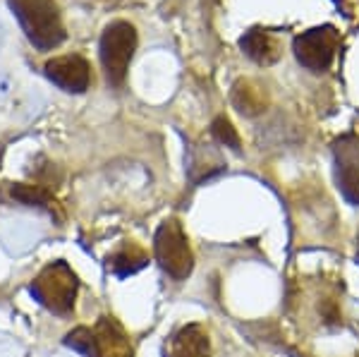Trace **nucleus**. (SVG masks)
Instances as JSON below:
<instances>
[{
    "instance_id": "1",
    "label": "nucleus",
    "mask_w": 359,
    "mask_h": 357,
    "mask_svg": "<svg viewBox=\"0 0 359 357\" xmlns=\"http://www.w3.org/2000/svg\"><path fill=\"white\" fill-rule=\"evenodd\" d=\"M8 3L34 48L53 50L65 41V25L55 0H8Z\"/></svg>"
},
{
    "instance_id": "2",
    "label": "nucleus",
    "mask_w": 359,
    "mask_h": 357,
    "mask_svg": "<svg viewBox=\"0 0 359 357\" xmlns=\"http://www.w3.org/2000/svg\"><path fill=\"white\" fill-rule=\"evenodd\" d=\"M79 290L77 274L65 262H53L43 269L29 285L34 300H39L46 309L55 314H69L74 307V297Z\"/></svg>"
},
{
    "instance_id": "3",
    "label": "nucleus",
    "mask_w": 359,
    "mask_h": 357,
    "mask_svg": "<svg viewBox=\"0 0 359 357\" xmlns=\"http://www.w3.org/2000/svg\"><path fill=\"white\" fill-rule=\"evenodd\" d=\"M98 50H101V62H103V70H106L108 82L113 86H120L125 82L130 62L137 50V29L130 22L123 20L111 22V25L103 29Z\"/></svg>"
},
{
    "instance_id": "4",
    "label": "nucleus",
    "mask_w": 359,
    "mask_h": 357,
    "mask_svg": "<svg viewBox=\"0 0 359 357\" xmlns=\"http://www.w3.org/2000/svg\"><path fill=\"white\" fill-rule=\"evenodd\" d=\"M154 252L161 269L175 281H184L194 269V255L189 238L180 221H163L156 230Z\"/></svg>"
},
{
    "instance_id": "5",
    "label": "nucleus",
    "mask_w": 359,
    "mask_h": 357,
    "mask_svg": "<svg viewBox=\"0 0 359 357\" xmlns=\"http://www.w3.org/2000/svg\"><path fill=\"white\" fill-rule=\"evenodd\" d=\"M294 58L309 72L321 74L331 67L338 50V34L333 27H314L294 39Z\"/></svg>"
},
{
    "instance_id": "6",
    "label": "nucleus",
    "mask_w": 359,
    "mask_h": 357,
    "mask_svg": "<svg viewBox=\"0 0 359 357\" xmlns=\"http://www.w3.org/2000/svg\"><path fill=\"white\" fill-rule=\"evenodd\" d=\"M46 77L67 94H84L91 84V67L82 55L50 58L43 67Z\"/></svg>"
},
{
    "instance_id": "7",
    "label": "nucleus",
    "mask_w": 359,
    "mask_h": 357,
    "mask_svg": "<svg viewBox=\"0 0 359 357\" xmlns=\"http://www.w3.org/2000/svg\"><path fill=\"white\" fill-rule=\"evenodd\" d=\"M96 357H135L132 343L113 316H103L94 329Z\"/></svg>"
},
{
    "instance_id": "8",
    "label": "nucleus",
    "mask_w": 359,
    "mask_h": 357,
    "mask_svg": "<svg viewBox=\"0 0 359 357\" xmlns=\"http://www.w3.org/2000/svg\"><path fill=\"white\" fill-rule=\"evenodd\" d=\"M168 357H211V338L204 326L189 324L180 329L170 341Z\"/></svg>"
},
{
    "instance_id": "9",
    "label": "nucleus",
    "mask_w": 359,
    "mask_h": 357,
    "mask_svg": "<svg viewBox=\"0 0 359 357\" xmlns=\"http://www.w3.org/2000/svg\"><path fill=\"white\" fill-rule=\"evenodd\" d=\"M240 48L242 53L252 58L254 62H259V65H271L280 55L273 36L269 32H264V29H249L245 36L240 39Z\"/></svg>"
},
{
    "instance_id": "10",
    "label": "nucleus",
    "mask_w": 359,
    "mask_h": 357,
    "mask_svg": "<svg viewBox=\"0 0 359 357\" xmlns=\"http://www.w3.org/2000/svg\"><path fill=\"white\" fill-rule=\"evenodd\" d=\"M335 180L343 192V197L350 204H359V163L355 156L345 154L343 159H338V170H335Z\"/></svg>"
},
{
    "instance_id": "11",
    "label": "nucleus",
    "mask_w": 359,
    "mask_h": 357,
    "mask_svg": "<svg viewBox=\"0 0 359 357\" xmlns=\"http://www.w3.org/2000/svg\"><path fill=\"white\" fill-rule=\"evenodd\" d=\"M233 103L237 106V111L245 113V115H257L262 113L266 108V96H264V89L259 86H252L245 79H240L235 86H233Z\"/></svg>"
},
{
    "instance_id": "12",
    "label": "nucleus",
    "mask_w": 359,
    "mask_h": 357,
    "mask_svg": "<svg viewBox=\"0 0 359 357\" xmlns=\"http://www.w3.org/2000/svg\"><path fill=\"white\" fill-rule=\"evenodd\" d=\"M10 197L25 206H41V209H48L53 204V197L41 185H25V182L10 185Z\"/></svg>"
},
{
    "instance_id": "13",
    "label": "nucleus",
    "mask_w": 359,
    "mask_h": 357,
    "mask_svg": "<svg viewBox=\"0 0 359 357\" xmlns=\"http://www.w3.org/2000/svg\"><path fill=\"white\" fill-rule=\"evenodd\" d=\"M144 264H147V257H144L137 247H127V250L118 252V255L113 257V271L118 274L120 278H125V276L139 271Z\"/></svg>"
},
{
    "instance_id": "14",
    "label": "nucleus",
    "mask_w": 359,
    "mask_h": 357,
    "mask_svg": "<svg viewBox=\"0 0 359 357\" xmlns=\"http://www.w3.org/2000/svg\"><path fill=\"white\" fill-rule=\"evenodd\" d=\"M211 135L216 137V142L223 144V147H230L233 151H242L240 135H237V130L233 128V123H230L225 115H218V118L211 123Z\"/></svg>"
},
{
    "instance_id": "15",
    "label": "nucleus",
    "mask_w": 359,
    "mask_h": 357,
    "mask_svg": "<svg viewBox=\"0 0 359 357\" xmlns=\"http://www.w3.org/2000/svg\"><path fill=\"white\" fill-rule=\"evenodd\" d=\"M65 345L77 353H82L84 357H96V338H94V329H86V326H79V329L69 331L65 336Z\"/></svg>"
},
{
    "instance_id": "16",
    "label": "nucleus",
    "mask_w": 359,
    "mask_h": 357,
    "mask_svg": "<svg viewBox=\"0 0 359 357\" xmlns=\"http://www.w3.org/2000/svg\"><path fill=\"white\" fill-rule=\"evenodd\" d=\"M318 309H321V314L326 316L328 324H335V321H340V312H338V307H335L333 300H326L323 304H318Z\"/></svg>"
},
{
    "instance_id": "17",
    "label": "nucleus",
    "mask_w": 359,
    "mask_h": 357,
    "mask_svg": "<svg viewBox=\"0 0 359 357\" xmlns=\"http://www.w3.org/2000/svg\"><path fill=\"white\" fill-rule=\"evenodd\" d=\"M357 259H359V238H357Z\"/></svg>"
},
{
    "instance_id": "18",
    "label": "nucleus",
    "mask_w": 359,
    "mask_h": 357,
    "mask_svg": "<svg viewBox=\"0 0 359 357\" xmlns=\"http://www.w3.org/2000/svg\"><path fill=\"white\" fill-rule=\"evenodd\" d=\"M357 357H359V355H357Z\"/></svg>"
}]
</instances>
